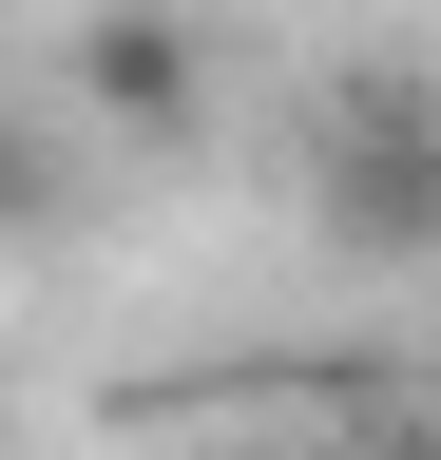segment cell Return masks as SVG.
<instances>
[{"label":"cell","mask_w":441,"mask_h":460,"mask_svg":"<svg viewBox=\"0 0 441 460\" xmlns=\"http://www.w3.org/2000/svg\"><path fill=\"white\" fill-rule=\"evenodd\" d=\"M77 115L96 135H192L211 115V39L173 20V0H96L77 20Z\"/></svg>","instance_id":"7a4b0ae2"},{"label":"cell","mask_w":441,"mask_h":460,"mask_svg":"<svg viewBox=\"0 0 441 460\" xmlns=\"http://www.w3.org/2000/svg\"><path fill=\"white\" fill-rule=\"evenodd\" d=\"M326 230H346L365 269H403L422 230H441V135H422V96H403V77H365V96H346V154H326Z\"/></svg>","instance_id":"6da1fadb"},{"label":"cell","mask_w":441,"mask_h":460,"mask_svg":"<svg viewBox=\"0 0 441 460\" xmlns=\"http://www.w3.org/2000/svg\"><path fill=\"white\" fill-rule=\"evenodd\" d=\"M77 115H39V96H0V250H77Z\"/></svg>","instance_id":"3957f363"}]
</instances>
